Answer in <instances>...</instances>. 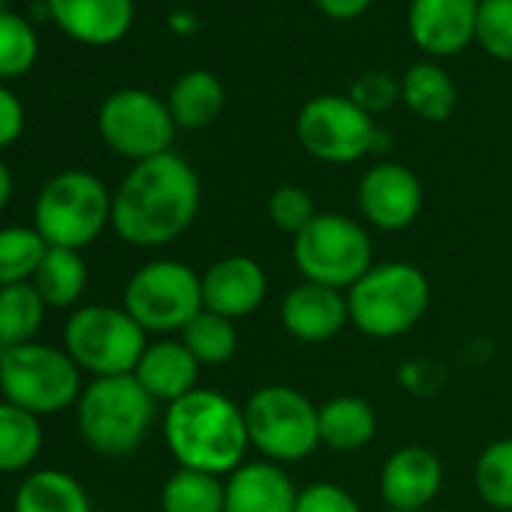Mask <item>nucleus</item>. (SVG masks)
Instances as JSON below:
<instances>
[{
    "label": "nucleus",
    "mask_w": 512,
    "mask_h": 512,
    "mask_svg": "<svg viewBox=\"0 0 512 512\" xmlns=\"http://www.w3.org/2000/svg\"><path fill=\"white\" fill-rule=\"evenodd\" d=\"M386 512H395V509H386Z\"/></svg>",
    "instance_id": "40"
},
{
    "label": "nucleus",
    "mask_w": 512,
    "mask_h": 512,
    "mask_svg": "<svg viewBox=\"0 0 512 512\" xmlns=\"http://www.w3.org/2000/svg\"><path fill=\"white\" fill-rule=\"evenodd\" d=\"M10 196H13V172L4 160H0V211L7 208Z\"/></svg>",
    "instance_id": "39"
},
{
    "label": "nucleus",
    "mask_w": 512,
    "mask_h": 512,
    "mask_svg": "<svg viewBox=\"0 0 512 512\" xmlns=\"http://www.w3.org/2000/svg\"><path fill=\"white\" fill-rule=\"evenodd\" d=\"M250 446L275 464H296L320 446V407L293 386H260L244 404Z\"/></svg>",
    "instance_id": "7"
},
{
    "label": "nucleus",
    "mask_w": 512,
    "mask_h": 512,
    "mask_svg": "<svg viewBox=\"0 0 512 512\" xmlns=\"http://www.w3.org/2000/svg\"><path fill=\"white\" fill-rule=\"evenodd\" d=\"M157 401L133 374L94 377L76 401V425L82 440L109 458H124L142 446L154 422Z\"/></svg>",
    "instance_id": "3"
},
{
    "label": "nucleus",
    "mask_w": 512,
    "mask_h": 512,
    "mask_svg": "<svg viewBox=\"0 0 512 512\" xmlns=\"http://www.w3.org/2000/svg\"><path fill=\"white\" fill-rule=\"evenodd\" d=\"M296 136L311 157L341 166L377 151L383 133L377 130L374 118L350 97L320 94L302 106L296 118Z\"/></svg>",
    "instance_id": "12"
},
{
    "label": "nucleus",
    "mask_w": 512,
    "mask_h": 512,
    "mask_svg": "<svg viewBox=\"0 0 512 512\" xmlns=\"http://www.w3.org/2000/svg\"><path fill=\"white\" fill-rule=\"evenodd\" d=\"M199 278H202V308L232 323L250 317L269 293L266 269L253 256H223V260L211 263Z\"/></svg>",
    "instance_id": "15"
},
{
    "label": "nucleus",
    "mask_w": 512,
    "mask_h": 512,
    "mask_svg": "<svg viewBox=\"0 0 512 512\" xmlns=\"http://www.w3.org/2000/svg\"><path fill=\"white\" fill-rule=\"evenodd\" d=\"M169 115L175 121V127L181 130H202L208 124H214L226 106V91L223 82L208 73V70H187L181 73L166 97Z\"/></svg>",
    "instance_id": "21"
},
{
    "label": "nucleus",
    "mask_w": 512,
    "mask_h": 512,
    "mask_svg": "<svg viewBox=\"0 0 512 512\" xmlns=\"http://www.w3.org/2000/svg\"><path fill=\"white\" fill-rule=\"evenodd\" d=\"M46 320V302L34 284L0 287V353L37 341Z\"/></svg>",
    "instance_id": "26"
},
{
    "label": "nucleus",
    "mask_w": 512,
    "mask_h": 512,
    "mask_svg": "<svg viewBox=\"0 0 512 512\" xmlns=\"http://www.w3.org/2000/svg\"><path fill=\"white\" fill-rule=\"evenodd\" d=\"M314 4L332 22H353L371 7V0H314Z\"/></svg>",
    "instance_id": "38"
},
{
    "label": "nucleus",
    "mask_w": 512,
    "mask_h": 512,
    "mask_svg": "<svg viewBox=\"0 0 512 512\" xmlns=\"http://www.w3.org/2000/svg\"><path fill=\"white\" fill-rule=\"evenodd\" d=\"M82 389V371L64 347L31 341L0 353V392H4V401L40 419L76 404Z\"/></svg>",
    "instance_id": "6"
},
{
    "label": "nucleus",
    "mask_w": 512,
    "mask_h": 512,
    "mask_svg": "<svg viewBox=\"0 0 512 512\" xmlns=\"http://www.w3.org/2000/svg\"><path fill=\"white\" fill-rule=\"evenodd\" d=\"M40 40L28 19L0 10V79H19L34 70Z\"/></svg>",
    "instance_id": "32"
},
{
    "label": "nucleus",
    "mask_w": 512,
    "mask_h": 512,
    "mask_svg": "<svg viewBox=\"0 0 512 512\" xmlns=\"http://www.w3.org/2000/svg\"><path fill=\"white\" fill-rule=\"evenodd\" d=\"M476 43L497 61H512V0H479Z\"/></svg>",
    "instance_id": "33"
},
{
    "label": "nucleus",
    "mask_w": 512,
    "mask_h": 512,
    "mask_svg": "<svg viewBox=\"0 0 512 512\" xmlns=\"http://www.w3.org/2000/svg\"><path fill=\"white\" fill-rule=\"evenodd\" d=\"M97 130L109 151L133 163H142L172 151L178 127L169 115L166 100L142 88H121L103 100Z\"/></svg>",
    "instance_id": "11"
},
{
    "label": "nucleus",
    "mask_w": 512,
    "mask_h": 512,
    "mask_svg": "<svg viewBox=\"0 0 512 512\" xmlns=\"http://www.w3.org/2000/svg\"><path fill=\"white\" fill-rule=\"evenodd\" d=\"M293 260L305 281L344 293L374 266V244L359 220L320 211L293 238Z\"/></svg>",
    "instance_id": "8"
},
{
    "label": "nucleus",
    "mask_w": 512,
    "mask_h": 512,
    "mask_svg": "<svg viewBox=\"0 0 512 512\" xmlns=\"http://www.w3.org/2000/svg\"><path fill=\"white\" fill-rule=\"evenodd\" d=\"M347 97H350L359 109H365V112L374 118L377 112H386L392 103L401 100V82H395L389 73L374 70V73L359 76V79L353 82V88H350Z\"/></svg>",
    "instance_id": "35"
},
{
    "label": "nucleus",
    "mask_w": 512,
    "mask_h": 512,
    "mask_svg": "<svg viewBox=\"0 0 512 512\" xmlns=\"http://www.w3.org/2000/svg\"><path fill=\"white\" fill-rule=\"evenodd\" d=\"M377 434V413L365 398L338 395L320 407V446L335 452L365 449Z\"/></svg>",
    "instance_id": "22"
},
{
    "label": "nucleus",
    "mask_w": 512,
    "mask_h": 512,
    "mask_svg": "<svg viewBox=\"0 0 512 512\" xmlns=\"http://www.w3.org/2000/svg\"><path fill=\"white\" fill-rule=\"evenodd\" d=\"M13 512H94L82 482L64 470H34L16 488Z\"/></svg>",
    "instance_id": "23"
},
{
    "label": "nucleus",
    "mask_w": 512,
    "mask_h": 512,
    "mask_svg": "<svg viewBox=\"0 0 512 512\" xmlns=\"http://www.w3.org/2000/svg\"><path fill=\"white\" fill-rule=\"evenodd\" d=\"M112 223V193L85 172L67 169L52 175L34 202V229L49 247L82 250Z\"/></svg>",
    "instance_id": "5"
},
{
    "label": "nucleus",
    "mask_w": 512,
    "mask_h": 512,
    "mask_svg": "<svg viewBox=\"0 0 512 512\" xmlns=\"http://www.w3.org/2000/svg\"><path fill=\"white\" fill-rule=\"evenodd\" d=\"M350 323L347 293L302 281L281 299V326L302 344H326Z\"/></svg>",
    "instance_id": "17"
},
{
    "label": "nucleus",
    "mask_w": 512,
    "mask_h": 512,
    "mask_svg": "<svg viewBox=\"0 0 512 512\" xmlns=\"http://www.w3.org/2000/svg\"><path fill=\"white\" fill-rule=\"evenodd\" d=\"M31 284L43 296L46 308H73L88 287V266L82 260V250L49 247Z\"/></svg>",
    "instance_id": "25"
},
{
    "label": "nucleus",
    "mask_w": 512,
    "mask_h": 512,
    "mask_svg": "<svg viewBox=\"0 0 512 512\" xmlns=\"http://www.w3.org/2000/svg\"><path fill=\"white\" fill-rule=\"evenodd\" d=\"M148 347V332L112 305H85L70 314L64 326V350L94 377L133 374Z\"/></svg>",
    "instance_id": "9"
},
{
    "label": "nucleus",
    "mask_w": 512,
    "mask_h": 512,
    "mask_svg": "<svg viewBox=\"0 0 512 512\" xmlns=\"http://www.w3.org/2000/svg\"><path fill=\"white\" fill-rule=\"evenodd\" d=\"M359 211L371 226L401 232L422 211V184L401 163H377L359 181Z\"/></svg>",
    "instance_id": "13"
},
{
    "label": "nucleus",
    "mask_w": 512,
    "mask_h": 512,
    "mask_svg": "<svg viewBox=\"0 0 512 512\" xmlns=\"http://www.w3.org/2000/svg\"><path fill=\"white\" fill-rule=\"evenodd\" d=\"M226 482L214 473L178 467L160 488L163 512H223Z\"/></svg>",
    "instance_id": "28"
},
{
    "label": "nucleus",
    "mask_w": 512,
    "mask_h": 512,
    "mask_svg": "<svg viewBox=\"0 0 512 512\" xmlns=\"http://www.w3.org/2000/svg\"><path fill=\"white\" fill-rule=\"evenodd\" d=\"M473 485L485 506L512 512V437L488 443L473 467Z\"/></svg>",
    "instance_id": "31"
},
{
    "label": "nucleus",
    "mask_w": 512,
    "mask_h": 512,
    "mask_svg": "<svg viewBox=\"0 0 512 512\" xmlns=\"http://www.w3.org/2000/svg\"><path fill=\"white\" fill-rule=\"evenodd\" d=\"M266 211H269V220L287 232V235H299L302 229H308V223L320 214L311 193L305 187H296V184H284L278 190H272L269 202H266Z\"/></svg>",
    "instance_id": "34"
},
{
    "label": "nucleus",
    "mask_w": 512,
    "mask_h": 512,
    "mask_svg": "<svg viewBox=\"0 0 512 512\" xmlns=\"http://www.w3.org/2000/svg\"><path fill=\"white\" fill-rule=\"evenodd\" d=\"M22 130H25V106L7 85H0V148H10L13 142H19Z\"/></svg>",
    "instance_id": "37"
},
{
    "label": "nucleus",
    "mask_w": 512,
    "mask_h": 512,
    "mask_svg": "<svg viewBox=\"0 0 512 512\" xmlns=\"http://www.w3.org/2000/svg\"><path fill=\"white\" fill-rule=\"evenodd\" d=\"M199 175L166 151L133 163L112 193V229L133 247H160L181 238L199 214Z\"/></svg>",
    "instance_id": "1"
},
{
    "label": "nucleus",
    "mask_w": 512,
    "mask_h": 512,
    "mask_svg": "<svg viewBox=\"0 0 512 512\" xmlns=\"http://www.w3.org/2000/svg\"><path fill=\"white\" fill-rule=\"evenodd\" d=\"M296 512H362V506L335 482H311L299 491Z\"/></svg>",
    "instance_id": "36"
},
{
    "label": "nucleus",
    "mask_w": 512,
    "mask_h": 512,
    "mask_svg": "<svg viewBox=\"0 0 512 512\" xmlns=\"http://www.w3.org/2000/svg\"><path fill=\"white\" fill-rule=\"evenodd\" d=\"M479 0H410L407 31L434 58H449L476 43Z\"/></svg>",
    "instance_id": "14"
},
{
    "label": "nucleus",
    "mask_w": 512,
    "mask_h": 512,
    "mask_svg": "<svg viewBox=\"0 0 512 512\" xmlns=\"http://www.w3.org/2000/svg\"><path fill=\"white\" fill-rule=\"evenodd\" d=\"M49 244L34 226L0 229V287L31 284Z\"/></svg>",
    "instance_id": "29"
},
{
    "label": "nucleus",
    "mask_w": 512,
    "mask_h": 512,
    "mask_svg": "<svg viewBox=\"0 0 512 512\" xmlns=\"http://www.w3.org/2000/svg\"><path fill=\"white\" fill-rule=\"evenodd\" d=\"M443 488V464L425 446L392 452L380 470V497L395 512H422Z\"/></svg>",
    "instance_id": "16"
},
{
    "label": "nucleus",
    "mask_w": 512,
    "mask_h": 512,
    "mask_svg": "<svg viewBox=\"0 0 512 512\" xmlns=\"http://www.w3.org/2000/svg\"><path fill=\"white\" fill-rule=\"evenodd\" d=\"M43 452V425L40 416L0 401V473L28 470Z\"/></svg>",
    "instance_id": "27"
},
{
    "label": "nucleus",
    "mask_w": 512,
    "mask_h": 512,
    "mask_svg": "<svg viewBox=\"0 0 512 512\" xmlns=\"http://www.w3.org/2000/svg\"><path fill=\"white\" fill-rule=\"evenodd\" d=\"M299 488L275 461H244L226 476L223 512H296Z\"/></svg>",
    "instance_id": "19"
},
{
    "label": "nucleus",
    "mask_w": 512,
    "mask_h": 512,
    "mask_svg": "<svg viewBox=\"0 0 512 512\" xmlns=\"http://www.w3.org/2000/svg\"><path fill=\"white\" fill-rule=\"evenodd\" d=\"M163 437L178 467L229 476L244 464L250 449L244 410L214 392L193 389L163 413Z\"/></svg>",
    "instance_id": "2"
},
{
    "label": "nucleus",
    "mask_w": 512,
    "mask_h": 512,
    "mask_svg": "<svg viewBox=\"0 0 512 512\" xmlns=\"http://www.w3.org/2000/svg\"><path fill=\"white\" fill-rule=\"evenodd\" d=\"M124 311L154 335L181 332L202 311V278L178 260L145 263L124 290Z\"/></svg>",
    "instance_id": "10"
},
{
    "label": "nucleus",
    "mask_w": 512,
    "mask_h": 512,
    "mask_svg": "<svg viewBox=\"0 0 512 512\" xmlns=\"http://www.w3.org/2000/svg\"><path fill=\"white\" fill-rule=\"evenodd\" d=\"M181 344L193 353V359L199 365H226L232 362L235 350H238V332L235 323L226 317H217L211 311H199L181 332Z\"/></svg>",
    "instance_id": "30"
},
{
    "label": "nucleus",
    "mask_w": 512,
    "mask_h": 512,
    "mask_svg": "<svg viewBox=\"0 0 512 512\" xmlns=\"http://www.w3.org/2000/svg\"><path fill=\"white\" fill-rule=\"evenodd\" d=\"M431 305V284L413 263L371 266L350 290V323L368 338H398L410 332Z\"/></svg>",
    "instance_id": "4"
},
{
    "label": "nucleus",
    "mask_w": 512,
    "mask_h": 512,
    "mask_svg": "<svg viewBox=\"0 0 512 512\" xmlns=\"http://www.w3.org/2000/svg\"><path fill=\"white\" fill-rule=\"evenodd\" d=\"M199 368L202 365L181 344V338L178 341L163 338L145 347L133 377L154 401H163L169 407L184 395H190L193 389H199Z\"/></svg>",
    "instance_id": "20"
},
{
    "label": "nucleus",
    "mask_w": 512,
    "mask_h": 512,
    "mask_svg": "<svg viewBox=\"0 0 512 512\" xmlns=\"http://www.w3.org/2000/svg\"><path fill=\"white\" fill-rule=\"evenodd\" d=\"M401 103L422 121H446L458 106L452 76L437 64H413L401 76Z\"/></svg>",
    "instance_id": "24"
},
{
    "label": "nucleus",
    "mask_w": 512,
    "mask_h": 512,
    "mask_svg": "<svg viewBox=\"0 0 512 512\" xmlns=\"http://www.w3.org/2000/svg\"><path fill=\"white\" fill-rule=\"evenodd\" d=\"M52 22L82 46H115L136 19L133 0H46Z\"/></svg>",
    "instance_id": "18"
}]
</instances>
